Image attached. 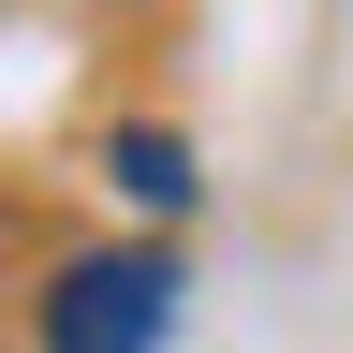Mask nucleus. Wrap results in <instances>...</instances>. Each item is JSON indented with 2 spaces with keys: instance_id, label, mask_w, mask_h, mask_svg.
<instances>
[{
  "instance_id": "nucleus-1",
  "label": "nucleus",
  "mask_w": 353,
  "mask_h": 353,
  "mask_svg": "<svg viewBox=\"0 0 353 353\" xmlns=\"http://www.w3.org/2000/svg\"><path fill=\"white\" fill-rule=\"evenodd\" d=\"M176 324V250H74L44 280V353H162Z\"/></svg>"
},
{
  "instance_id": "nucleus-2",
  "label": "nucleus",
  "mask_w": 353,
  "mask_h": 353,
  "mask_svg": "<svg viewBox=\"0 0 353 353\" xmlns=\"http://www.w3.org/2000/svg\"><path fill=\"white\" fill-rule=\"evenodd\" d=\"M103 176L132 206H192V148H176V132H103Z\"/></svg>"
}]
</instances>
